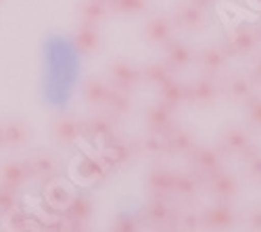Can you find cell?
<instances>
[{
    "label": "cell",
    "mask_w": 261,
    "mask_h": 232,
    "mask_svg": "<svg viewBox=\"0 0 261 232\" xmlns=\"http://www.w3.org/2000/svg\"><path fill=\"white\" fill-rule=\"evenodd\" d=\"M176 30L186 34H203L211 25V11L209 5L201 0H178L169 13Z\"/></svg>",
    "instance_id": "obj_1"
},
{
    "label": "cell",
    "mask_w": 261,
    "mask_h": 232,
    "mask_svg": "<svg viewBox=\"0 0 261 232\" xmlns=\"http://www.w3.org/2000/svg\"><path fill=\"white\" fill-rule=\"evenodd\" d=\"M30 180L36 182H53L63 172V159L50 149H36L25 159Z\"/></svg>",
    "instance_id": "obj_2"
},
{
    "label": "cell",
    "mask_w": 261,
    "mask_h": 232,
    "mask_svg": "<svg viewBox=\"0 0 261 232\" xmlns=\"http://www.w3.org/2000/svg\"><path fill=\"white\" fill-rule=\"evenodd\" d=\"M32 125L17 115H7L0 119V149L21 151L32 140Z\"/></svg>",
    "instance_id": "obj_3"
},
{
    "label": "cell",
    "mask_w": 261,
    "mask_h": 232,
    "mask_svg": "<svg viewBox=\"0 0 261 232\" xmlns=\"http://www.w3.org/2000/svg\"><path fill=\"white\" fill-rule=\"evenodd\" d=\"M186 92H188V105H194L199 109H209L222 98V84L217 78L203 73L190 84H186Z\"/></svg>",
    "instance_id": "obj_4"
},
{
    "label": "cell",
    "mask_w": 261,
    "mask_h": 232,
    "mask_svg": "<svg viewBox=\"0 0 261 232\" xmlns=\"http://www.w3.org/2000/svg\"><path fill=\"white\" fill-rule=\"evenodd\" d=\"M220 84H222V96L228 102L236 105V107H245V105L257 94V86H259L251 73H243V71L228 75Z\"/></svg>",
    "instance_id": "obj_5"
},
{
    "label": "cell",
    "mask_w": 261,
    "mask_h": 232,
    "mask_svg": "<svg viewBox=\"0 0 261 232\" xmlns=\"http://www.w3.org/2000/svg\"><path fill=\"white\" fill-rule=\"evenodd\" d=\"M230 57L247 59L259 53L261 48V38L255 25H238L232 32H228V40L224 42Z\"/></svg>",
    "instance_id": "obj_6"
},
{
    "label": "cell",
    "mask_w": 261,
    "mask_h": 232,
    "mask_svg": "<svg viewBox=\"0 0 261 232\" xmlns=\"http://www.w3.org/2000/svg\"><path fill=\"white\" fill-rule=\"evenodd\" d=\"M171 38H176V25L169 15L155 13L148 15L146 21L142 23V40L150 48H163Z\"/></svg>",
    "instance_id": "obj_7"
},
{
    "label": "cell",
    "mask_w": 261,
    "mask_h": 232,
    "mask_svg": "<svg viewBox=\"0 0 261 232\" xmlns=\"http://www.w3.org/2000/svg\"><path fill=\"white\" fill-rule=\"evenodd\" d=\"M194 63H199V69L203 73L217 78L228 69L230 53L224 42H211V44H205L199 53H194Z\"/></svg>",
    "instance_id": "obj_8"
},
{
    "label": "cell",
    "mask_w": 261,
    "mask_h": 232,
    "mask_svg": "<svg viewBox=\"0 0 261 232\" xmlns=\"http://www.w3.org/2000/svg\"><path fill=\"white\" fill-rule=\"evenodd\" d=\"M217 144H220V151L224 155L245 157L251 151L253 136L245 125H226L217 136Z\"/></svg>",
    "instance_id": "obj_9"
},
{
    "label": "cell",
    "mask_w": 261,
    "mask_h": 232,
    "mask_svg": "<svg viewBox=\"0 0 261 232\" xmlns=\"http://www.w3.org/2000/svg\"><path fill=\"white\" fill-rule=\"evenodd\" d=\"M50 138L61 146H71L84 138L82 119L71 113H59L50 121Z\"/></svg>",
    "instance_id": "obj_10"
},
{
    "label": "cell",
    "mask_w": 261,
    "mask_h": 232,
    "mask_svg": "<svg viewBox=\"0 0 261 232\" xmlns=\"http://www.w3.org/2000/svg\"><path fill=\"white\" fill-rule=\"evenodd\" d=\"M107 82L113 88L119 90H134L140 78H138V65H134L127 59H113L107 63Z\"/></svg>",
    "instance_id": "obj_11"
},
{
    "label": "cell",
    "mask_w": 261,
    "mask_h": 232,
    "mask_svg": "<svg viewBox=\"0 0 261 232\" xmlns=\"http://www.w3.org/2000/svg\"><path fill=\"white\" fill-rule=\"evenodd\" d=\"M188 157H190L192 170L197 172L201 178H207V176L215 174L217 170H222V165H224L222 151L215 149V146H211V144H197Z\"/></svg>",
    "instance_id": "obj_12"
},
{
    "label": "cell",
    "mask_w": 261,
    "mask_h": 232,
    "mask_svg": "<svg viewBox=\"0 0 261 232\" xmlns=\"http://www.w3.org/2000/svg\"><path fill=\"white\" fill-rule=\"evenodd\" d=\"M203 216V228L205 230H217V232H226L236 228V212L234 207L230 205V201H217L213 205H209Z\"/></svg>",
    "instance_id": "obj_13"
},
{
    "label": "cell",
    "mask_w": 261,
    "mask_h": 232,
    "mask_svg": "<svg viewBox=\"0 0 261 232\" xmlns=\"http://www.w3.org/2000/svg\"><path fill=\"white\" fill-rule=\"evenodd\" d=\"M161 50H163L161 59L165 61V65L171 71H184V69L192 67V63H194V48L188 44V42L178 40V38H171Z\"/></svg>",
    "instance_id": "obj_14"
},
{
    "label": "cell",
    "mask_w": 261,
    "mask_h": 232,
    "mask_svg": "<svg viewBox=\"0 0 261 232\" xmlns=\"http://www.w3.org/2000/svg\"><path fill=\"white\" fill-rule=\"evenodd\" d=\"M73 44L80 53H84L86 57H92V55H98L102 50V44H105V38H102V32H100V25H92V23H80L75 25L73 34Z\"/></svg>",
    "instance_id": "obj_15"
},
{
    "label": "cell",
    "mask_w": 261,
    "mask_h": 232,
    "mask_svg": "<svg viewBox=\"0 0 261 232\" xmlns=\"http://www.w3.org/2000/svg\"><path fill=\"white\" fill-rule=\"evenodd\" d=\"M165 138V151L171 155H190L197 146V132L188 125H171L163 134Z\"/></svg>",
    "instance_id": "obj_16"
},
{
    "label": "cell",
    "mask_w": 261,
    "mask_h": 232,
    "mask_svg": "<svg viewBox=\"0 0 261 232\" xmlns=\"http://www.w3.org/2000/svg\"><path fill=\"white\" fill-rule=\"evenodd\" d=\"M144 125H146V130L165 134L171 125H176V109L167 107L165 102L157 98L144 109Z\"/></svg>",
    "instance_id": "obj_17"
},
{
    "label": "cell",
    "mask_w": 261,
    "mask_h": 232,
    "mask_svg": "<svg viewBox=\"0 0 261 232\" xmlns=\"http://www.w3.org/2000/svg\"><path fill=\"white\" fill-rule=\"evenodd\" d=\"M178 209L171 205L169 197H153L150 203L144 209L146 222L153 228H173V220H176Z\"/></svg>",
    "instance_id": "obj_18"
},
{
    "label": "cell",
    "mask_w": 261,
    "mask_h": 232,
    "mask_svg": "<svg viewBox=\"0 0 261 232\" xmlns=\"http://www.w3.org/2000/svg\"><path fill=\"white\" fill-rule=\"evenodd\" d=\"M207 191L217 201H232L241 191V182L234 174L217 170L215 174L207 176Z\"/></svg>",
    "instance_id": "obj_19"
},
{
    "label": "cell",
    "mask_w": 261,
    "mask_h": 232,
    "mask_svg": "<svg viewBox=\"0 0 261 232\" xmlns=\"http://www.w3.org/2000/svg\"><path fill=\"white\" fill-rule=\"evenodd\" d=\"M134 98H132V90H119V88H113L111 86V92L107 96V102L102 111L111 117L113 121H119V119H125L134 113Z\"/></svg>",
    "instance_id": "obj_20"
},
{
    "label": "cell",
    "mask_w": 261,
    "mask_h": 232,
    "mask_svg": "<svg viewBox=\"0 0 261 232\" xmlns=\"http://www.w3.org/2000/svg\"><path fill=\"white\" fill-rule=\"evenodd\" d=\"M109 92H111V84H109L105 78L90 75L82 82V100L88 105L90 109L102 111Z\"/></svg>",
    "instance_id": "obj_21"
},
{
    "label": "cell",
    "mask_w": 261,
    "mask_h": 232,
    "mask_svg": "<svg viewBox=\"0 0 261 232\" xmlns=\"http://www.w3.org/2000/svg\"><path fill=\"white\" fill-rule=\"evenodd\" d=\"M75 15L82 23L102 25L113 13L111 7H109V0H77Z\"/></svg>",
    "instance_id": "obj_22"
},
{
    "label": "cell",
    "mask_w": 261,
    "mask_h": 232,
    "mask_svg": "<svg viewBox=\"0 0 261 232\" xmlns=\"http://www.w3.org/2000/svg\"><path fill=\"white\" fill-rule=\"evenodd\" d=\"M157 98L161 102H165L167 107L171 109H180L184 107V105H188V92H186V84L180 82L176 75H171L167 78L161 86L157 88Z\"/></svg>",
    "instance_id": "obj_23"
},
{
    "label": "cell",
    "mask_w": 261,
    "mask_h": 232,
    "mask_svg": "<svg viewBox=\"0 0 261 232\" xmlns=\"http://www.w3.org/2000/svg\"><path fill=\"white\" fill-rule=\"evenodd\" d=\"M144 186L150 193V197H169L173 186V172L165 165L150 167L144 178Z\"/></svg>",
    "instance_id": "obj_24"
},
{
    "label": "cell",
    "mask_w": 261,
    "mask_h": 232,
    "mask_svg": "<svg viewBox=\"0 0 261 232\" xmlns=\"http://www.w3.org/2000/svg\"><path fill=\"white\" fill-rule=\"evenodd\" d=\"M30 182V172L23 159H7L0 163V184L21 191Z\"/></svg>",
    "instance_id": "obj_25"
},
{
    "label": "cell",
    "mask_w": 261,
    "mask_h": 232,
    "mask_svg": "<svg viewBox=\"0 0 261 232\" xmlns=\"http://www.w3.org/2000/svg\"><path fill=\"white\" fill-rule=\"evenodd\" d=\"M171 75H173V71L165 65L163 59L148 61V63H144V65L138 67L140 84H144V86H148V88H155V90L161 86V84H163L167 78H171Z\"/></svg>",
    "instance_id": "obj_26"
},
{
    "label": "cell",
    "mask_w": 261,
    "mask_h": 232,
    "mask_svg": "<svg viewBox=\"0 0 261 232\" xmlns=\"http://www.w3.org/2000/svg\"><path fill=\"white\" fill-rule=\"evenodd\" d=\"M201 176L190 167V170L182 172H173V186H171V195L182 197V199H192L201 191Z\"/></svg>",
    "instance_id": "obj_27"
},
{
    "label": "cell",
    "mask_w": 261,
    "mask_h": 232,
    "mask_svg": "<svg viewBox=\"0 0 261 232\" xmlns=\"http://www.w3.org/2000/svg\"><path fill=\"white\" fill-rule=\"evenodd\" d=\"M113 119L107 113L100 115H90L88 119H82L84 136H88L90 140H107L109 136H113Z\"/></svg>",
    "instance_id": "obj_28"
},
{
    "label": "cell",
    "mask_w": 261,
    "mask_h": 232,
    "mask_svg": "<svg viewBox=\"0 0 261 232\" xmlns=\"http://www.w3.org/2000/svg\"><path fill=\"white\" fill-rule=\"evenodd\" d=\"M90 216H92V199L84 195H75L67 205V222L80 228L90 220Z\"/></svg>",
    "instance_id": "obj_29"
},
{
    "label": "cell",
    "mask_w": 261,
    "mask_h": 232,
    "mask_svg": "<svg viewBox=\"0 0 261 232\" xmlns=\"http://www.w3.org/2000/svg\"><path fill=\"white\" fill-rule=\"evenodd\" d=\"M113 15H123V17H138L146 15L153 7V0H109Z\"/></svg>",
    "instance_id": "obj_30"
},
{
    "label": "cell",
    "mask_w": 261,
    "mask_h": 232,
    "mask_svg": "<svg viewBox=\"0 0 261 232\" xmlns=\"http://www.w3.org/2000/svg\"><path fill=\"white\" fill-rule=\"evenodd\" d=\"M165 151V138L159 132L148 130V134L138 138V153L142 155H159Z\"/></svg>",
    "instance_id": "obj_31"
},
{
    "label": "cell",
    "mask_w": 261,
    "mask_h": 232,
    "mask_svg": "<svg viewBox=\"0 0 261 232\" xmlns=\"http://www.w3.org/2000/svg\"><path fill=\"white\" fill-rule=\"evenodd\" d=\"M173 228H178V230H186V232L201 230V228H203V216H201V214H197L194 209H182V212H176Z\"/></svg>",
    "instance_id": "obj_32"
},
{
    "label": "cell",
    "mask_w": 261,
    "mask_h": 232,
    "mask_svg": "<svg viewBox=\"0 0 261 232\" xmlns=\"http://www.w3.org/2000/svg\"><path fill=\"white\" fill-rule=\"evenodd\" d=\"M19 205V191L11 186L0 184V216L13 214Z\"/></svg>",
    "instance_id": "obj_33"
},
{
    "label": "cell",
    "mask_w": 261,
    "mask_h": 232,
    "mask_svg": "<svg viewBox=\"0 0 261 232\" xmlns=\"http://www.w3.org/2000/svg\"><path fill=\"white\" fill-rule=\"evenodd\" d=\"M245 111H247V123H249V128L261 130V96L255 94L245 105Z\"/></svg>",
    "instance_id": "obj_34"
},
{
    "label": "cell",
    "mask_w": 261,
    "mask_h": 232,
    "mask_svg": "<svg viewBox=\"0 0 261 232\" xmlns=\"http://www.w3.org/2000/svg\"><path fill=\"white\" fill-rule=\"evenodd\" d=\"M247 161H245V172L247 176L253 180V182H261V151H255V153H247L245 155Z\"/></svg>",
    "instance_id": "obj_35"
},
{
    "label": "cell",
    "mask_w": 261,
    "mask_h": 232,
    "mask_svg": "<svg viewBox=\"0 0 261 232\" xmlns=\"http://www.w3.org/2000/svg\"><path fill=\"white\" fill-rule=\"evenodd\" d=\"M245 226L249 230H255V232H261V203H255L247 216H245Z\"/></svg>",
    "instance_id": "obj_36"
},
{
    "label": "cell",
    "mask_w": 261,
    "mask_h": 232,
    "mask_svg": "<svg viewBox=\"0 0 261 232\" xmlns=\"http://www.w3.org/2000/svg\"><path fill=\"white\" fill-rule=\"evenodd\" d=\"M251 75H253V80L261 86V55L253 61V67H251Z\"/></svg>",
    "instance_id": "obj_37"
},
{
    "label": "cell",
    "mask_w": 261,
    "mask_h": 232,
    "mask_svg": "<svg viewBox=\"0 0 261 232\" xmlns=\"http://www.w3.org/2000/svg\"><path fill=\"white\" fill-rule=\"evenodd\" d=\"M203 5H213V3H217V0H201Z\"/></svg>",
    "instance_id": "obj_38"
},
{
    "label": "cell",
    "mask_w": 261,
    "mask_h": 232,
    "mask_svg": "<svg viewBox=\"0 0 261 232\" xmlns=\"http://www.w3.org/2000/svg\"><path fill=\"white\" fill-rule=\"evenodd\" d=\"M255 28H257V32H259V38H261V21H259V23H257Z\"/></svg>",
    "instance_id": "obj_39"
},
{
    "label": "cell",
    "mask_w": 261,
    "mask_h": 232,
    "mask_svg": "<svg viewBox=\"0 0 261 232\" xmlns=\"http://www.w3.org/2000/svg\"><path fill=\"white\" fill-rule=\"evenodd\" d=\"M0 5H5V0H0Z\"/></svg>",
    "instance_id": "obj_40"
}]
</instances>
